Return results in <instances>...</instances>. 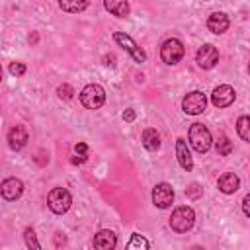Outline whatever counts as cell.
Returning a JSON list of instances; mask_svg holds the SVG:
<instances>
[{"label": "cell", "instance_id": "obj_1", "mask_svg": "<svg viewBox=\"0 0 250 250\" xmlns=\"http://www.w3.org/2000/svg\"><path fill=\"white\" fill-rule=\"evenodd\" d=\"M195 223V213L191 207L188 205H182V207H176L172 217H170V229L174 232H188Z\"/></svg>", "mask_w": 250, "mask_h": 250}, {"label": "cell", "instance_id": "obj_2", "mask_svg": "<svg viewBox=\"0 0 250 250\" xmlns=\"http://www.w3.org/2000/svg\"><path fill=\"white\" fill-rule=\"evenodd\" d=\"M188 139H189V145L197 150V152H207L211 148V131L203 125V123H193L188 131Z\"/></svg>", "mask_w": 250, "mask_h": 250}, {"label": "cell", "instance_id": "obj_3", "mask_svg": "<svg viewBox=\"0 0 250 250\" xmlns=\"http://www.w3.org/2000/svg\"><path fill=\"white\" fill-rule=\"evenodd\" d=\"M70 203H72V195H70V191L64 189V188H53V189L49 191V195H47V205H49V209H51L53 213H57V215L66 213V211L70 209Z\"/></svg>", "mask_w": 250, "mask_h": 250}, {"label": "cell", "instance_id": "obj_4", "mask_svg": "<svg viewBox=\"0 0 250 250\" xmlns=\"http://www.w3.org/2000/svg\"><path fill=\"white\" fill-rule=\"evenodd\" d=\"M80 102L86 109H98L105 102V92L100 84H88L80 92Z\"/></svg>", "mask_w": 250, "mask_h": 250}, {"label": "cell", "instance_id": "obj_5", "mask_svg": "<svg viewBox=\"0 0 250 250\" xmlns=\"http://www.w3.org/2000/svg\"><path fill=\"white\" fill-rule=\"evenodd\" d=\"M184 53H186V49H184L182 41L176 39V37L166 39V41L162 43V47H160V57H162V61H164L166 64H176V62H180L182 57H184Z\"/></svg>", "mask_w": 250, "mask_h": 250}, {"label": "cell", "instance_id": "obj_6", "mask_svg": "<svg viewBox=\"0 0 250 250\" xmlns=\"http://www.w3.org/2000/svg\"><path fill=\"white\" fill-rule=\"evenodd\" d=\"M113 39H115V43H117L119 47H123V49L133 57L135 62H145V61H146L145 51L135 43V39H133L131 35H127V33H123V31H115V33H113Z\"/></svg>", "mask_w": 250, "mask_h": 250}, {"label": "cell", "instance_id": "obj_7", "mask_svg": "<svg viewBox=\"0 0 250 250\" xmlns=\"http://www.w3.org/2000/svg\"><path fill=\"white\" fill-rule=\"evenodd\" d=\"M205 105H207V98L199 90H193V92L186 94L184 100H182V109L188 115H199V113H203L205 111Z\"/></svg>", "mask_w": 250, "mask_h": 250}, {"label": "cell", "instance_id": "obj_8", "mask_svg": "<svg viewBox=\"0 0 250 250\" xmlns=\"http://www.w3.org/2000/svg\"><path fill=\"white\" fill-rule=\"evenodd\" d=\"M195 62L199 64V68H203V70H209V68H213L217 62H219V51H217V47H213V45H203V47H199L197 49V53H195Z\"/></svg>", "mask_w": 250, "mask_h": 250}, {"label": "cell", "instance_id": "obj_9", "mask_svg": "<svg viewBox=\"0 0 250 250\" xmlns=\"http://www.w3.org/2000/svg\"><path fill=\"white\" fill-rule=\"evenodd\" d=\"M172 201H174V189H172V186L166 184V182L156 184L154 189H152V203L158 209H166V207L172 205Z\"/></svg>", "mask_w": 250, "mask_h": 250}, {"label": "cell", "instance_id": "obj_10", "mask_svg": "<svg viewBox=\"0 0 250 250\" xmlns=\"http://www.w3.org/2000/svg\"><path fill=\"white\" fill-rule=\"evenodd\" d=\"M234 98H236V92H234V88L229 86V84L217 86V88L213 90V94H211V102H213L215 107H229V105L234 102Z\"/></svg>", "mask_w": 250, "mask_h": 250}, {"label": "cell", "instance_id": "obj_11", "mask_svg": "<svg viewBox=\"0 0 250 250\" xmlns=\"http://www.w3.org/2000/svg\"><path fill=\"white\" fill-rule=\"evenodd\" d=\"M0 191H2V197L8 199V201H16L21 197L23 193V182L18 180V178H6L0 186Z\"/></svg>", "mask_w": 250, "mask_h": 250}, {"label": "cell", "instance_id": "obj_12", "mask_svg": "<svg viewBox=\"0 0 250 250\" xmlns=\"http://www.w3.org/2000/svg\"><path fill=\"white\" fill-rule=\"evenodd\" d=\"M27 141H29V137H27V131H25L23 125H16V127H12V129L8 131V146H10L12 150L23 148V146L27 145Z\"/></svg>", "mask_w": 250, "mask_h": 250}, {"label": "cell", "instance_id": "obj_13", "mask_svg": "<svg viewBox=\"0 0 250 250\" xmlns=\"http://www.w3.org/2000/svg\"><path fill=\"white\" fill-rule=\"evenodd\" d=\"M229 25H230V21H229L227 14H223V12H213L207 20V29L211 33H217V35L225 33L229 29Z\"/></svg>", "mask_w": 250, "mask_h": 250}, {"label": "cell", "instance_id": "obj_14", "mask_svg": "<svg viewBox=\"0 0 250 250\" xmlns=\"http://www.w3.org/2000/svg\"><path fill=\"white\" fill-rule=\"evenodd\" d=\"M176 156H178V162L184 170H191L193 168V160H191V154H189V148H188V143L186 139H178L176 141Z\"/></svg>", "mask_w": 250, "mask_h": 250}, {"label": "cell", "instance_id": "obj_15", "mask_svg": "<svg viewBox=\"0 0 250 250\" xmlns=\"http://www.w3.org/2000/svg\"><path fill=\"white\" fill-rule=\"evenodd\" d=\"M115 244H117V236H115L111 230H107V229L100 230V232L94 236V246L100 248V250H113Z\"/></svg>", "mask_w": 250, "mask_h": 250}, {"label": "cell", "instance_id": "obj_16", "mask_svg": "<svg viewBox=\"0 0 250 250\" xmlns=\"http://www.w3.org/2000/svg\"><path fill=\"white\" fill-rule=\"evenodd\" d=\"M217 188H219L223 193H234V191L240 188V178H238L236 174H232V172H227V174H223V176L219 178Z\"/></svg>", "mask_w": 250, "mask_h": 250}, {"label": "cell", "instance_id": "obj_17", "mask_svg": "<svg viewBox=\"0 0 250 250\" xmlns=\"http://www.w3.org/2000/svg\"><path fill=\"white\" fill-rule=\"evenodd\" d=\"M104 6L111 16H117V18L129 16V2L127 0H104Z\"/></svg>", "mask_w": 250, "mask_h": 250}, {"label": "cell", "instance_id": "obj_18", "mask_svg": "<svg viewBox=\"0 0 250 250\" xmlns=\"http://www.w3.org/2000/svg\"><path fill=\"white\" fill-rule=\"evenodd\" d=\"M141 141H143V146H145L146 150H158V148H160V135H158V131L152 129V127H148V129L143 131Z\"/></svg>", "mask_w": 250, "mask_h": 250}, {"label": "cell", "instance_id": "obj_19", "mask_svg": "<svg viewBox=\"0 0 250 250\" xmlns=\"http://www.w3.org/2000/svg\"><path fill=\"white\" fill-rule=\"evenodd\" d=\"M59 6L68 14H78L88 8V0H59Z\"/></svg>", "mask_w": 250, "mask_h": 250}, {"label": "cell", "instance_id": "obj_20", "mask_svg": "<svg viewBox=\"0 0 250 250\" xmlns=\"http://www.w3.org/2000/svg\"><path fill=\"white\" fill-rule=\"evenodd\" d=\"M236 133L240 135L242 141L250 143V115L238 117V121H236Z\"/></svg>", "mask_w": 250, "mask_h": 250}, {"label": "cell", "instance_id": "obj_21", "mask_svg": "<svg viewBox=\"0 0 250 250\" xmlns=\"http://www.w3.org/2000/svg\"><path fill=\"white\" fill-rule=\"evenodd\" d=\"M217 152H219L221 156H229V154L232 152V145H230L229 137H225V135L219 137V141H217Z\"/></svg>", "mask_w": 250, "mask_h": 250}, {"label": "cell", "instance_id": "obj_22", "mask_svg": "<svg viewBox=\"0 0 250 250\" xmlns=\"http://www.w3.org/2000/svg\"><path fill=\"white\" fill-rule=\"evenodd\" d=\"M148 246H150V242H148L146 238H143L141 234H133L131 240L127 242V248H129V250H135V248H148Z\"/></svg>", "mask_w": 250, "mask_h": 250}, {"label": "cell", "instance_id": "obj_23", "mask_svg": "<svg viewBox=\"0 0 250 250\" xmlns=\"http://www.w3.org/2000/svg\"><path fill=\"white\" fill-rule=\"evenodd\" d=\"M23 238H25V244H27V248H33V250H39L41 248V244L37 242V238H35V232H33V229H25V232H23Z\"/></svg>", "mask_w": 250, "mask_h": 250}, {"label": "cell", "instance_id": "obj_24", "mask_svg": "<svg viewBox=\"0 0 250 250\" xmlns=\"http://www.w3.org/2000/svg\"><path fill=\"white\" fill-rule=\"evenodd\" d=\"M57 94H59V98H61V100H72L74 90H72V86H70V84H61V86L57 88Z\"/></svg>", "mask_w": 250, "mask_h": 250}, {"label": "cell", "instance_id": "obj_25", "mask_svg": "<svg viewBox=\"0 0 250 250\" xmlns=\"http://www.w3.org/2000/svg\"><path fill=\"white\" fill-rule=\"evenodd\" d=\"M10 72H12L14 76H21V74H25V64L16 61V62L10 64Z\"/></svg>", "mask_w": 250, "mask_h": 250}, {"label": "cell", "instance_id": "obj_26", "mask_svg": "<svg viewBox=\"0 0 250 250\" xmlns=\"http://www.w3.org/2000/svg\"><path fill=\"white\" fill-rule=\"evenodd\" d=\"M186 193H188V197H191V199H197V197L201 195V188H199L197 184H191V186L186 189Z\"/></svg>", "mask_w": 250, "mask_h": 250}, {"label": "cell", "instance_id": "obj_27", "mask_svg": "<svg viewBox=\"0 0 250 250\" xmlns=\"http://www.w3.org/2000/svg\"><path fill=\"white\" fill-rule=\"evenodd\" d=\"M74 152L76 154H88V145L86 143H76L74 145Z\"/></svg>", "mask_w": 250, "mask_h": 250}, {"label": "cell", "instance_id": "obj_28", "mask_svg": "<svg viewBox=\"0 0 250 250\" xmlns=\"http://www.w3.org/2000/svg\"><path fill=\"white\" fill-rule=\"evenodd\" d=\"M242 211H244V215H246V217H250V193L242 199Z\"/></svg>", "mask_w": 250, "mask_h": 250}, {"label": "cell", "instance_id": "obj_29", "mask_svg": "<svg viewBox=\"0 0 250 250\" xmlns=\"http://www.w3.org/2000/svg\"><path fill=\"white\" fill-rule=\"evenodd\" d=\"M86 158H88V154H76V156H72V164H82V162H86Z\"/></svg>", "mask_w": 250, "mask_h": 250}, {"label": "cell", "instance_id": "obj_30", "mask_svg": "<svg viewBox=\"0 0 250 250\" xmlns=\"http://www.w3.org/2000/svg\"><path fill=\"white\" fill-rule=\"evenodd\" d=\"M123 119H125V121H133V119H135V111H133V109H125V111H123Z\"/></svg>", "mask_w": 250, "mask_h": 250}, {"label": "cell", "instance_id": "obj_31", "mask_svg": "<svg viewBox=\"0 0 250 250\" xmlns=\"http://www.w3.org/2000/svg\"><path fill=\"white\" fill-rule=\"evenodd\" d=\"M55 244H57V246H61V244H64V236H61V234H57V236H55Z\"/></svg>", "mask_w": 250, "mask_h": 250}, {"label": "cell", "instance_id": "obj_32", "mask_svg": "<svg viewBox=\"0 0 250 250\" xmlns=\"http://www.w3.org/2000/svg\"><path fill=\"white\" fill-rule=\"evenodd\" d=\"M248 74H250V64H248Z\"/></svg>", "mask_w": 250, "mask_h": 250}]
</instances>
